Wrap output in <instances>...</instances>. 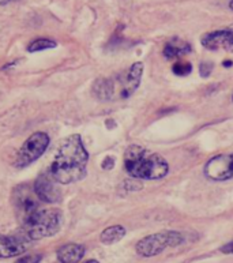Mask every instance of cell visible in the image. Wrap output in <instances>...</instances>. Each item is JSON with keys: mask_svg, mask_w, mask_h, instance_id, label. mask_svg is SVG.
<instances>
[{"mask_svg": "<svg viewBox=\"0 0 233 263\" xmlns=\"http://www.w3.org/2000/svg\"><path fill=\"white\" fill-rule=\"evenodd\" d=\"M85 255V247L82 244L70 243L57 250V259L62 263H78Z\"/></svg>", "mask_w": 233, "mask_h": 263, "instance_id": "obj_12", "label": "cell"}, {"mask_svg": "<svg viewBox=\"0 0 233 263\" xmlns=\"http://www.w3.org/2000/svg\"><path fill=\"white\" fill-rule=\"evenodd\" d=\"M89 154L78 134H74L60 145L51 165L52 176L59 184H71L86 176Z\"/></svg>", "mask_w": 233, "mask_h": 263, "instance_id": "obj_1", "label": "cell"}, {"mask_svg": "<svg viewBox=\"0 0 233 263\" xmlns=\"http://www.w3.org/2000/svg\"><path fill=\"white\" fill-rule=\"evenodd\" d=\"M52 48H56L55 41H52V40H48V39H38L36 40V41H33V43L29 45L28 51L34 53V52L45 51V49H52Z\"/></svg>", "mask_w": 233, "mask_h": 263, "instance_id": "obj_15", "label": "cell"}, {"mask_svg": "<svg viewBox=\"0 0 233 263\" xmlns=\"http://www.w3.org/2000/svg\"><path fill=\"white\" fill-rule=\"evenodd\" d=\"M224 64H225L226 67H229V66H232V62H225V63H224Z\"/></svg>", "mask_w": 233, "mask_h": 263, "instance_id": "obj_22", "label": "cell"}, {"mask_svg": "<svg viewBox=\"0 0 233 263\" xmlns=\"http://www.w3.org/2000/svg\"><path fill=\"white\" fill-rule=\"evenodd\" d=\"M142 72L143 64L134 63L126 74H120L115 78L97 79L93 85V93L101 101L128 99L138 89Z\"/></svg>", "mask_w": 233, "mask_h": 263, "instance_id": "obj_3", "label": "cell"}, {"mask_svg": "<svg viewBox=\"0 0 233 263\" xmlns=\"http://www.w3.org/2000/svg\"><path fill=\"white\" fill-rule=\"evenodd\" d=\"M211 70H213V64L209 63V62H203L199 66V72L203 78H207L210 74H211Z\"/></svg>", "mask_w": 233, "mask_h": 263, "instance_id": "obj_18", "label": "cell"}, {"mask_svg": "<svg viewBox=\"0 0 233 263\" xmlns=\"http://www.w3.org/2000/svg\"><path fill=\"white\" fill-rule=\"evenodd\" d=\"M201 44L209 51L233 52V24L224 29L205 33L202 35Z\"/></svg>", "mask_w": 233, "mask_h": 263, "instance_id": "obj_8", "label": "cell"}, {"mask_svg": "<svg viewBox=\"0 0 233 263\" xmlns=\"http://www.w3.org/2000/svg\"><path fill=\"white\" fill-rule=\"evenodd\" d=\"M86 263H99V262H97V260H94V259H91V260H87Z\"/></svg>", "mask_w": 233, "mask_h": 263, "instance_id": "obj_24", "label": "cell"}, {"mask_svg": "<svg viewBox=\"0 0 233 263\" xmlns=\"http://www.w3.org/2000/svg\"><path fill=\"white\" fill-rule=\"evenodd\" d=\"M28 237L0 236V258H12L24 254L29 247Z\"/></svg>", "mask_w": 233, "mask_h": 263, "instance_id": "obj_11", "label": "cell"}, {"mask_svg": "<svg viewBox=\"0 0 233 263\" xmlns=\"http://www.w3.org/2000/svg\"><path fill=\"white\" fill-rule=\"evenodd\" d=\"M113 164H115V160H113L111 156H108V157L103 161V168L104 169H111L112 166H113Z\"/></svg>", "mask_w": 233, "mask_h": 263, "instance_id": "obj_19", "label": "cell"}, {"mask_svg": "<svg viewBox=\"0 0 233 263\" xmlns=\"http://www.w3.org/2000/svg\"><path fill=\"white\" fill-rule=\"evenodd\" d=\"M34 193L41 202L45 203H57L62 199V191L59 183L55 180L51 172H45L37 177L34 183Z\"/></svg>", "mask_w": 233, "mask_h": 263, "instance_id": "obj_10", "label": "cell"}, {"mask_svg": "<svg viewBox=\"0 0 233 263\" xmlns=\"http://www.w3.org/2000/svg\"><path fill=\"white\" fill-rule=\"evenodd\" d=\"M184 243V236L180 232L168 231L161 233L146 236L142 240H139L137 244V252L141 256H150L161 254L166 247H176Z\"/></svg>", "mask_w": 233, "mask_h": 263, "instance_id": "obj_5", "label": "cell"}, {"mask_svg": "<svg viewBox=\"0 0 233 263\" xmlns=\"http://www.w3.org/2000/svg\"><path fill=\"white\" fill-rule=\"evenodd\" d=\"M221 252H224V254H233V241L221 247Z\"/></svg>", "mask_w": 233, "mask_h": 263, "instance_id": "obj_20", "label": "cell"}, {"mask_svg": "<svg viewBox=\"0 0 233 263\" xmlns=\"http://www.w3.org/2000/svg\"><path fill=\"white\" fill-rule=\"evenodd\" d=\"M191 52V45L184 40L172 39L164 48V56L166 59H178L180 56L187 55Z\"/></svg>", "mask_w": 233, "mask_h": 263, "instance_id": "obj_13", "label": "cell"}, {"mask_svg": "<svg viewBox=\"0 0 233 263\" xmlns=\"http://www.w3.org/2000/svg\"><path fill=\"white\" fill-rule=\"evenodd\" d=\"M49 145V137L45 133H34L25 141L16 156L15 165L20 168H25L36 160H38Z\"/></svg>", "mask_w": 233, "mask_h": 263, "instance_id": "obj_6", "label": "cell"}, {"mask_svg": "<svg viewBox=\"0 0 233 263\" xmlns=\"http://www.w3.org/2000/svg\"><path fill=\"white\" fill-rule=\"evenodd\" d=\"M124 168L132 179L157 180L169 172V165L160 154L139 145H131L124 154Z\"/></svg>", "mask_w": 233, "mask_h": 263, "instance_id": "obj_2", "label": "cell"}, {"mask_svg": "<svg viewBox=\"0 0 233 263\" xmlns=\"http://www.w3.org/2000/svg\"><path fill=\"white\" fill-rule=\"evenodd\" d=\"M192 70V67H191L190 63H187V62H179L178 64H174L173 66V72L176 75H180V77H186L188 75Z\"/></svg>", "mask_w": 233, "mask_h": 263, "instance_id": "obj_16", "label": "cell"}, {"mask_svg": "<svg viewBox=\"0 0 233 263\" xmlns=\"http://www.w3.org/2000/svg\"><path fill=\"white\" fill-rule=\"evenodd\" d=\"M14 198V206H15V212L20 217L21 222L24 224L25 221L30 218V217L40 210V202L38 197L34 193V189H30L28 185H20L14 190L12 194Z\"/></svg>", "mask_w": 233, "mask_h": 263, "instance_id": "obj_7", "label": "cell"}, {"mask_svg": "<svg viewBox=\"0 0 233 263\" xmlns=\"http://www.w3.org/2000/svg\"><path fill=\"white\" fill-rule=\"evenodd\" d=\"M232 101H233V96H232Z\"/></svg>", "mask_w": 233, "mask_h": 263, "instance_id": "obj_25", "label": "cell"}, {"mask_svg": "<svg viewBox=\"0 0 233 263\" xmlns=\"http://www.w3.org/2000/svg\"><path fill=\"white\" fill-rule=\"evenodd\" d=\"M12 2H15V0H0V6H6L8 3H12Z\"/></svg>", "mask_w": 233, "mask_h": 263, "instance_id": "obj_21", "label": "cell"}, {"mask_svg": "<svg viewBox=\"0 0 233 263\" xmlns=\"http://www.w3.org/2000/svg\"><path fill=\"white\" fill-rule=\"evenodd\" d=\"M41 259H43V256L40 255V254H33V255L22 256L21 259H18L14 263H40Z\"/></svg>", "mask_w": 233, "mask_h": 263, "instance_id": "obj_17", "label": "cell"}, {"mask_svg": "<svg viewBox=\"0 0 233 263\" xmlns=\"http://www.w3.org/2000/svg\"><path fill=\"white\" fill-rule=\"evenodd\" d=\"M124 236H126V229L123 228L122 225H113V227H109L101 233L100 240H101L103 244L111 246V244L120 241Z\"/></svg>", "mask_w": 233, "mask_h": 263, "instance_id": "obj_14", "label": "cell"}, {"mask_svg": "<svg viewBox=\"0 0 233 263\" xmlns=\"http://www.w3.org/2000/svg\"><path fill=\"white\" fill-rule=\"evenodd\" d=\"M229 7H230V10H232V11H233V0H230V3H229Z\"/></svg>", "mask_w": 233, "mask_h": 263, "instance_id": "obj_23", "label": "cell"}, {"mask_svg": "<svg viewBox=\"0 0 233 263\" xmlns=\"http://www.w3.org/2000/svg\"><path fill=\"white\" fill-rule=\"evenodd\" d=\"M63 220V213L59 209H40L22 224L25 237L29 240L51 237L60 231Z\"/></svg>", "mask_w": 233, "mask_h": 263, "instance_id": "obj_4", "label": "cell"}, {"mask_svg": "<svg viewBox=\"0 0 233 263\" xmlns=\"http://www.w3.org/2000/svg\"><path fill=\"white\" fill-rule=\"evenodd\" d=\"M205 175L216 181L233 179V153L220 154L207 161L205 165Z\"/></svg>", "mask_w": 233, "mask_h": 263, "instance_id": "obj_9", "label": "cell"}]
</instances>
